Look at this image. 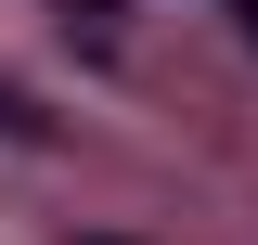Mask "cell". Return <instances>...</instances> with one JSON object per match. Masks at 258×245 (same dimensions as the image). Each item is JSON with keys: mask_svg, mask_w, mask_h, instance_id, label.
Returning a JSON list of instances; mask_svg holds the SVG:
<instances>
[{"mask_svg": "<svg viewBox=\"0 0 258 245\" xmlns=\"http://www.w3.org/2000/svg\"><path fill=\"white\" fill-rule=\"evenodd\" d=\"M220 13H232V26H245V39H258V0H220Z\"/></svg>", "mask_w": 258, "mask_h": 245, "instance_id": "7a4b0ae2", "label": "cell"}, {"mask_svg": "<svg viewBox=\"0 0 258 245\" xmlns=\"http://www.w3.org/2000/svg\"><path fill=\"white\" fill-rule=\"evenodd\" d=\"M0 142H13V155H39V142H52V116L26 103V78H13V65H0Z\"/></svg>", "mask_w": 258, "mask_h": 245, "instance_id": "6da1fadb", "label": "cell"}]
</instances>
